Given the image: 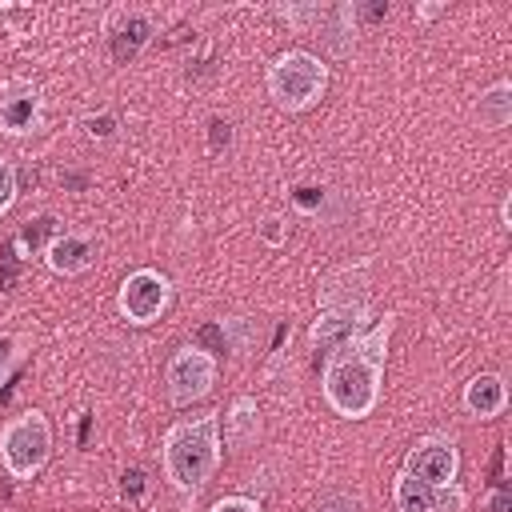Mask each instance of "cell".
Wrapping results in <instances>:
<instances>
[{"label":"cell","instance_id":"7a4b0ae2","mask_svg":"<svg viewBox=\"0 0 512 512\" xmlns=\"http://www.w3.org/2000/svg\"><path fill=\"white\" fill-rule=\"evenodd\" d=\"M160 460H164L168 484L184 500H192L220 468V412H200V416L176 420L164 432Z\"/></svg>","mask_w":512,"mask_h":512},{"label":"cell","instance_id":"ac0fdd59","mask_svg":"<svg viewBox=\"0 0 512 512\" xmlns=\"http://www.w3.org/2000/svg\"><path fill=\"white\" fill-rule=\"evenodd\" d=\"M432 512H464V488L456 480L444 488H432Z\"/></svg>","mask_w":512,"mask_h":512},{"label":"cell","instance_id":"7c38bea8","mask_svg":"<svg viewBox=\"0 0 512 512\" xmlns=\"http://www.w3.org/2000/svg\"><path fill=\"white\" fill-rule=\"evenodd\" d=\"M36 116H40V92L32 84H16V88H8L0 96V124L8 132H16V136L20 132H32Z\"/></svg>","mask_w":512,"mask_h":512},{"label":"cell","instance_id":"3957f363","mask_svg":"<svg viewBox=\"0 0 512 512\" xmlns=\"http://www.w3.org/2000/svg\"><path fill=\"white\" fill-rule=\"evenodd\" d=\"M268 96L280 112L312 108L328 88V64L304 48H288L268 64Z\"/></svg>","mask_w":512,"mask_h":512},{"label":"cell","instance_id":"52a82bcc","mask_svg":"<svg viewBox=\"0 0 512 512\" xmlns=\"http://www.w3.org/2000/svg\"><path fill=\"white\" fill-rule=\"evenodd\" d=\"M456 468H460V452H456V444L444 440V436H424V440L408 452V460H404V472L416 476V480H424L428 488L452 484V480H456Z\"/></svg>","mask_w":512,"mask_h":512},{"label":"cell","instance_id":"d6986e66","mask_svg":"<svg viewBox=\"0 0 512 512\" xmlns=\"http://www.w3.org/2000/svg\"><path fill=\"white\" fill-rule=\"evenodd\" d=\"M256 236H260L264 244H272V248H276V244H284V240H288V224H284V216L268 212V216L256 224Z\"/></svg>","mask_w":512,"mask_h":512},{"label":"cell","instance_id":"7402d4cb","mask_svg":"<svg viewBox=\"0 0 512 512\" xmlns=\"http://www.w3.org/2000/svg\"><path fill=\"white\" fill-rule=\"evenodd\" d=\"M208 512H264L256 500H248V496H220Z\"/></svg>","mask_w":512,"mask_h":512},{"label":"cell","instance_id":"ffe728a7","mask_svg":"<svg viewBox=\"0 0 512 512\" xmlns=\"http://www.w3.org/2000/svg\"><path fill=\"white\" fill-rule=\"evenodd\" d=\"M12 200H16V164L0 156V216L12 208Z\"/></svg>","mask_w":512,"mask_h":512},{"label":"cell","instance_id":"5b68a950","mask_svg":"<svg viewBox=\"0 0 512 512\" xmlns=\"http://www.w3.org/2000/svg\"><path fill=\"white\" fill-rule=\"evenodd\" d=\"M216 372H220V364H216V356L208 348H200V344L176 348L172 360H168V368H164L168 400L176 408H188V404L204 400L212 392V384H216Z\"/></svg>","mask_w":512,"mask_h":512},{"label":"cell","instance_id":"44dd1931","mask_svg":"<svg viewBox=\"0 0 512 512\" xmlns=\"http://www.w3.org/2000/svg\"><path fill=\"white\" fill-rule=\"evenodd\" d=\"M84 132H88L92 140H108V136L116 132V116H112V112H100V116H84Z\"/></svg>","mask_w":512,"mask_h":512},{"label":"cell","instance_id":"277c9868","mask_svg":"<svg viewBox=\"0 0 512 512\" xmlns=\"http://www.w3.org/2000/svg\"><path fill=\"white\" fill-rule=\"evenodd\" d=\"M52 456V424L40 408H24L0 428V464L12 480H32Z\"/></svg>","mask_w":512,"mask_h":512},{"label":"cell","instance_id":"2e32d148","mask_svg":"<svg viewBox=\"0 0 512 512\" xmlns=\"http://www.w3.org/2000/svg\"><path fill=\"white\" fill-rule=\"evenodd\" d=\"M148 496V472L144 468H124L120 472V500L124 504H144Z\"/></svg>","mask_w":512,"mask_h":512},{"label":"cell","instance_id":"9c48e42d","mask_svg":"<svg viewBox=\"0 0 512 512\" xmlns=\"http://www.w3.org/2000/svg\"><path fill=\"white\" fill-rule=\"evenodd\" d=\"M96 260V236L92 232H56L44 248V264L56 276H80Z\"/></svg>","mask_w":512,"mask_h":512},{"label":"cell","instance_id":"603a6c76","mask_svg":"<svg viewBox=\"0 0 512 512\" xmlns=\"http://www.w3.org/2000/svg\"><path fill=\"white\" fill-rule=\"evenodd\" d=\"M488 508H492V512H508V508H512L508 492H504V488H496V492H492V500H488Z\"/></svg>","mask_w":512,"mask_h":512},{"label":"cell","instance_id":"8fae6325","mask_svg":"<svg viewBox=\"0 0 512 512\" xmlns=\"http://www.w3.org/2000/svg\"><path fill=\"white\" fill-rule=\"evenodd\" d=\"M364 316V304H324L320 320L312 324V344L316 348H336L348 336H356V320Z\"/></svg>","mask_w":512,"mask_h":512},{"label":"cell","instance_id":"e0dca14e","mask_svg":"<svg viewBox=\"0 0 512 512\" xmlns=\"http://www.w3.org/2000/svg\"><path fill=\"white\" fill-rule=\"evenodd\" d=\"M24 348H28V336H20V332H4L0 336V380L12 372V364L24 356Z\"/></svg>","mask_w":512,"mask_h":512},{"label":"cell","instance_id":"6da1fadb","mask_svg":"<svg viewBox=\"0 0 512 512\" xmlns=\"http://www.w3.org/2000/svg\"><path fill=\"white\" fill-rule=\"evenodd\" d=\"M392 328H396V312H384V320H376L368 332H356L328 352L324 372H320V392L336 416L364 420L380 404Z\"/></svg>","mask_w":512,"mask_h":512},{"label":"cell","instance_id":"ba28073f","mask_svg":"<svg viewBox=\"0 0 512 512\" xmlns=\"http://www.w3.org/2000/svg\"><path fill=\"white\" fill-rule=\"evenodd\" d=\"M152 36H156V16L148 8H120L108 24V52L116 64H128L144 52Z\"/></svg>","mask_w":512,"mask_h":512},{"label":"cell","instance_id":"30bf717a","mask_svg":"<svg viewBox=\"0 0 512 512\" xmlns=\"http://www.w3.org/2000/svg\"><path fill=\"white\" fill-rule=\"evenodd\" d=\"M504 404H508V388H504V376L500 372H480V376H472L464 384V408H468V416L492 420V416L504 412Z\"/></svg>","mask_w":512,"mask_h":512},{"label":"cell","instance_id":"8992f818","mask_svg":"<svg viewBox=\"0 0 512 512\" xmlns=\"http://www.w3.org/2000/svg\"><path fill=\"white\" fill-rule=\"evenodd\" d=\"M168 300H172V284L156 268L128 272L124 284H120V292H116V308H120V316L128 324H152V320H160V312L168 308Z\"/></svg>","mask_w":512,"mask_h":512},{"label":"cell","instance_id":"9a60e30c","mask_svg":"<svg viewBox=\"0 0 512 512\" xmlns=\"http://www.w3.org/2000/svg\"><path fill=\"white\" fill-rule=\"evenodd\" d=\"M392 500H396L400 512H432V488H428L424 480L408 476V472L396 476V484H392Z\"/></svg>","mask_w":512,"mask_h":512},{"label":"cell","instance_id":"5bb4252c","mask_svg":"<svg viewBox=\"0 0 512 512\" xmlns=\"http://www.w3.org/2000/svg\"><path fill=\"white\" fill-rule=\"evenodd\" d=\"M512 120V84L508 80H496L492 88L480 92V124L484 128H508Z\"/></svg>","mask_w":512,"mask_h":512},{"label":"cell","instance_id":"4fadbf2b","mask_svg":"<svg viewBox=\"0 0 512 512\" xmlns=\"http://www.w3.org/2000/svg\"><path fill=\"white\" fill-rule=\"evenodd\" d=\"M220 428H224V444L228 448L256 444V436H260V404L252 396H236L232 408L224 412V424Z\"/></svg>","mask_w":512,"mask_h":512}]
</instances>
